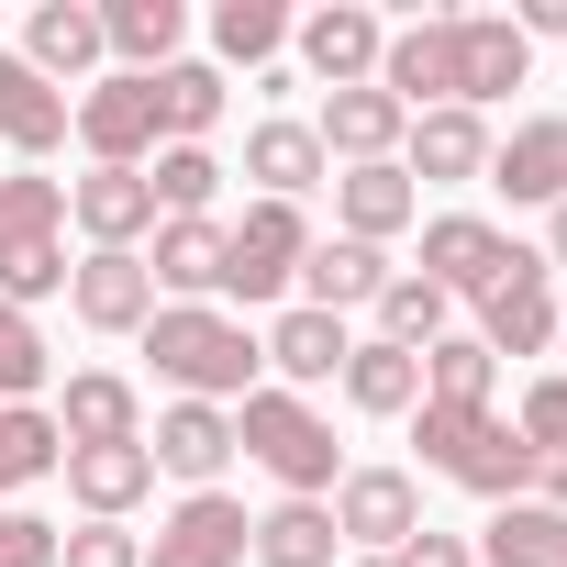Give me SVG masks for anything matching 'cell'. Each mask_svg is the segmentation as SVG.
<instances>
[{
    "label": "cell",
    "instance_id": "obj_1",
    "mask_svg": "<svg viewBox=\"0 0 567 567\" xmlns=\"http://www.w3.org/2000/svg\"><path fill=\"white\" fill-rule=\"evenodd\" d=\"M412 445H423L434 478L478 489L489 512H501V501H534V456H523V434H512L489 401H412Z\"/></svg>",
    "mask_w": 567,
    "mask_h": 567
},
{
    "label": "cell",
    "instance_id": "obj_2",
    "mask_svg": "<svg viewBox=\"0 0 567 567\" xmlns=\"http://www.w3.org/2000/svg\"><path fill=\"white\" fill-rule=\"evenodd\" d=\"M145 357H156V379L178 390V401H245L256 390V334L234 323V312H212V301H156V323H145Z\"/></svg>",
    "mask_w": 567,
    "mask_h": 567
},
{
    "label": "cell",
    "instance_id": "obj_3",
    "mask_svg": "<svg viewBox=\"0 0 567 567\" xmlns=\"http://www.w3.org/2000/svg\"><path fill=\"white\" fill-rule=\"evenodd\" d=\"M234 445L290 489V501H334V478H346V456H334V423L301 401V390H245L234 401Z\"/></svg>",
    "mask_w": 567,
    "mask_h": 567
},
{
    "label": "cell",
    "instance_id": "obj_4",
    "mask_svg": "<svg viewBox=\"0 0 567 567\" xmlns=\"http://www.w3.org/2000/svg\"><path fill=\"white\" fill-rule=\"evenodd\" d=\"M56 290H68V178L12 167V178H0V301L34 312Z\"/></svg>",
    "mask_w": 567,
    "mask_h": 567
},
{
    "label": "cell",
    "instance_id": "obj_5",
    "mask_svg": "<svg viewBox=\"0 0 567 567\" xmlns=\"http://www.w3.org/2000/svg\"><path fill=\"white\" fill-rule=\"evenodd\" d=\"M301 256H312V223H301V200H245V223H223V301H278L301 278Z\"/></svg>",
    "mask_w": 567,
    "mask_h": 567
},
{
    "label": "cell",
    "instance_id": "obj_6",
    "mask_svg": "<svg viewBox=\"0 0 567 567\" xmlns=\"http://www.w3.org/2000/svg\"><path fill=\"white\" fill-rule=\"evenodd\" d=\"M323 512H334V534H346L357 556H401V545L423 534V478H412V467H346Z\"/></svg>",
    "mask_w": 567,
    "mask_h": 567
},
{
    "label": "cell",
    "instance_id": "obj_7",
    "mask_svg": "<svg viewBox=\"0 0 567 567\" xmlns=\"http://www.w3.org/2000/svg\"><path fill=\"white\" fill-rule=\"evenodd\" d=\"M478 346H489V357H545V346H556V267H545V256L512 245V267L478 290Z\"/></svg>",
    "mask_w": 567,
    "mask_h": 567
},
{
    "label": "cell",
    "instance_id": "obj_8",
    "mask_svg": "<svg viewBox=\"0 0 567 567\" xmlns=\"http://www.w3.org/2000/svg\"><path fill=\"white\" fill-rule=\"evenodd\" d=\"M68 123H79V145H90V167H145L167 134H156V79H101L90 101H68Z\"/></svg>",
    "mask_w": 567,
    "mask_h": 567
},
{
    "label": "cell",
    "instance_id": "obj_9",
    "mask_svg": "<svg viewBox=\"0 0 567 567\" xmlns=\"http://www.w3.org/2000/svg\"><path fill=\"white\" fill-rule=\"evenodd\" d=\"M68 312H79L90 334H145V323H156V278H145V256L90 245V256L68 267Z\"/></svg>",
    "mask_w": 567,
    "mask_h": 567
},
{
    "label": "cell",
    "instance_id": "obj_10",
    "mask_svg": "<svg viewBox=\"0 0 567 567\" xmlns=\"http://www.w3.org/2000/svg\"><path fill=\"white\" fill-rule=\"evenodd\" d=\"M290 45H301V68H312L323 90H368V79H379V45H390V23L368 12V0H323L312 23H290Z\"/></svg>",
    "mask_w": 567,
    "mask_h": 567
},
{
    "label": "cell",
    "instance_id": "obj_11",
    "mask_svg": "<svg viewBox=\"0 0 567 567\" xmlns=\"http://www.w3.org/2000/svg\"><path fill=\"white\" fill-rule=\"evenodd\" d=\"M379 90H390L401 112H456V12L401 23V34L379 45Z\"/></svg>",
    "mask_w": 567,
    "mask_h": 567
},
{
    "label": "cell",
    "instance_id": "obj_12",
    "mask_svg": "<svg viewBox=\"0 0 567 567\" xmlns=\"http://www.w3.org/2000/svg\"><path fill=\"white\" fill-rule=\"evenodd\" d=\"M245 534H256V512H245V501H223V489H189V501L156 523L145 567H245Z\"/></svg>",
    "mask_w": 567,
    "mask_h": 567
},
{
    "label": "cell",
    "instance_id": "obj_13",
    "mask_svg": "<svg viewBox=\"0 0 567 567\" xmlns=\"http://www.w3.org/2000/svg\"><path fill=\"white\" fill-rule=\"evenodd\" d=\"M523 68H534V45H523V23H512V12H456V112L512 101V90H523Z\"/></svg>",
    "mask_w": 567,
    "mask_h": 567
},
{
    "label": "cell",
    "instance_id": "obj_14",
    "mask_svg": "<svg viewBox=\"0 0 567 567\" xmlns=\"http://www.w3.org/2000/svg\"><path fill=\"white\" fill-rule=\"evenodd\" d=\"M489 189H501V200L556 212V200H567V112H534V123L489 134Z\"/></svg>",
    "mask_w": 567,
    "mask_h": 567
},
{
    "label": "cell",
    "instance_id": "obj_15",
    "mask_svg": "<svg viewBox=\"0 0 567 567\" xmlns=\"http://www.w3.org/2000/svg\"><path fill=\"white\" fill-rule=\"evenodd\" d=\"M501 267H512V234L501 223H478V212H434L423 223V278H434L445 301H478Z\"/></svg>",
    "mask_w": 567,
    "mask_h": 567
},
{
    "label": "cell",
    "instance_id": "obj_16",
    "mask_svg": "<svg viewBox=\"0 0 567 567\" xmlns=\"http://www.w3.org/2000/svg\"><path fill=\"white\" fill-rule=\"evenodd\" d=\"M401 178H412V189H467V178H489V123H478V112H412Z\"/></svg>",
    "mask_w": 567,
    "mask_h": 567
},
{
    "label": "cell",
    "instance_id": "obj_17",
    "mask_svg": "<svg viewBox=\"0 0 567 567\" xmlns=\"http://www.w3.org/2000/svg\"><path fill=\"white\" fill-rule=\"evenodd\" d=\"M312 134H323V156H346V167H390L401 134H412V112L368 79V90H323V123H312Z\"/></svg>",
    "mask_w": 567,
    "mask_h": 567
},
{
    "label": "cell",
    "instance_id": "obj_18",
    "mask_svg": "<svg viewBox=\"0 0 567 567\" xmlns=\"http://www.w3.org/2000/svg\"><path fill=\"white\" fill-rule=\"evenodd\" d=\"M68 212H79L90 245H123V256H145V234H156L145 167H90V178H68Z\"/></svg>",
    "mask_w": 567,
    "mask_h": 567
},
{
    "label": "cell",
    "instance_id": "obj_19",
    "mask_svg": "<svg viewBox=\"0 0 567 567\" xmlns=\"http://www.w3.org/2000/svg\"><path fill=\"white\" fill-rule=\"evenodd\" d=\"M290 290H301V312H368L379 290H390V256L379 245H346V234H312V256H301V278H290Z\"/></svg>",
    "mask_w": 567,
    "mask_h": 567
},
{
    "label": "cell",
    "instance_id": "obj_20",
    "mask_svg": "<svg viewBox=\"0 0 567 567\" xmlns=\"http://www.w3.org/2000/svg\"><path fill=\"white\" fill-rule=\"evenodd\" d=\"M12 56H23L34 79H56V90H68V79H90V68L112 56V45H101V0H34V23H23V45H12Z\"/></svg>",
    "mask_w": 567,
    "mask_h": 567
},
{
    "label": "cell",
    "instance_id": "obj_21",
    "mask_svg": "<svg viewBox=\"0 0 567 567\" xmlns=\"http://www.w3.org/2000/svg\"><path fill=\"white\" fill-rule=\"evenodd\" d=\"M145 456H156L167 478L212 489V478H223V456H234V412H223V401H167V412H156V434H145Z\"/></svg>",
    "mask_w": 567,
    "mask_h": 567
},
{
    "label": "cell",
    "instance_id": "obj_22",
    "mask_svg": "<svg viewBox=\"0 0 567 567\" xmlns=\"http://www.w3.org/2000/svg\"><path fill=\"white\" fill-rule=\"evenodd\" d=\"M256 357H267L278 379H290V390H323V379H346V357H357V334H346L334 312H301V301H290V312H278V323L256 334Z\"/></svg>",
    "mask_w": 567,
    "mask_h": 567
},
{
    "label": "cell",
    "instance_id": "obj_23",
    "mask_svg": "<svg viewBox=\"0 0 567 567\" xmlns=\"http://www.w3.org/2000/svg\"><path fill=\"white\" fill-rule=\"evenodd\" d=\"M56 434H68V445H145V401H134V379L79 368V379L56 390Z\"/></svg>",
    "mask_w": 567,
    "mask_h": 567
},
{
    "label": "cell",
    "instance_id": "obj_24",
    "mask_svg": "<svg viewBox=\"0 0 567 567\" xmlns=\"http://www.w3.org/2000/svg\"><path fill=\"white\" fill-rule=\"evenodd\" d=\"M412 212H423V189L401 178V156H390V167H346V178H334V234H346V245H390Z\"/></svg>",
    "mask_w": 567,
    "mask_h": 567
},
{
    "label": "cell",
    "instance_id": "obj_25",
    "mask_svg": "<svg viewBox=\"0 0 567 567\" xmlns=\"http://www.w3.org/2000/svg\"><path fill=\"white\" fill-rule=\"evenodd\" d=\"M323 134L312 123H290V112H278V123H256L245 134V178H256V200H301V189H323Z\"/></svg>",
    "mask_w": 567,
    "mask_h": 567
},
{
    "label": "cell",
    "instance_id": "obj_26",
    "mask_svg": "<svg viewBox=\"0 0 567 567\" xmlns=\"http://www.w3.org/2000/svg\"><path fill=\"white\" fill-rule=\"evenodd\" d=\"M0 145H12L23 167L68 145V90H56V79H34L23 56H0Z\"/></svg>",
    "mask_w": 567,
    "mask_h": 567
},
{
    "label": "cell",
    "instance_id": "obj_27",
    "mask_svg": "<svg viewBox=\"0 0 567 567\" xmlns=\"http://www.w3.org/2000/svg\"><path fill=\"white\" fill-rule=\"evenodd\" d=\"M101 45L123 56V79H156V68H178L189 12H178V0H101Z\"/></svg>",
    "mask_w": 567,
    "mask_h": 567
},
{
    "label": "cell",
    "instance_id": "obj_28",
    "mask_svg": "<svg viewBox=\"0 0 567 567\" xmlns=\"http://www.w3.org/2000/svg\"><path fill=\"white\" fill-rule=\"evenodd\" d=\"M68 489H79L90 523H123V512L156 489V456H145V445H68Z\"/></svg>",
    "mask_w": 567,
    "mask_h": 567
},
{
    "label": "cell",
    "instance_id": "obj_29",
    "mask_svg": "<svg viewBox=\"0 0 567 567\" xmlns=\"http://www.w3.org/2000/svg\"><path fill=\"white\" fill-rule=\"evenodd\" d=\"M478 567H567V512L556 501H501L478 523Z\"/></svg>",
    "mask_w": 567,
    "mask_h": 567
},
{
    "label": "cell",
    "instance_id": "obj_30",
    "mask_svg": "<svg viewBox=\"0 0 567 567\" xmlns=\"http://www.w3.org/2000/svg\"><path fill=\"white\" fill-rule=\"evenodd\" d=\"M245 556H256V567H334V556H346V534H334V512H323V501H278V512H256Z\"/></svg>",
    "mask_w": 567,
    "mask_h": 567
},
{
    "label": "cell",
    "instance_id": "obj_31",
    "mask_svg": "<svg viewBox=\"0 0 567 567\" xmlns=\"http://www.w3.org/2000/svg\"><path fill=\"white\" fill-rule=\"evenodd\" d=\"M68 467V434H56V412H34V401H0V512H12L34 478H56Z\"/></svg>",
    "mask_w": 567,
    "mask_h": 567
},
{
    "label": "cell",
    "instance_id": "obj_32",
    "mask_svg": "<svg viewBox=\"0 0 567 567\" xmlns=\"http://www.w3.org/2000/svg\"><path fill=\"white\" fill-rule=\"evenodd\" d=\"M145 278H156V290H178V301L223 290V223H212V212H189V223H156V256H145Z\"/></svg>",
    "mask_w": 567,
    "mask_h": 567
},
{
    "label": "cell",
    "instance_id": "obj_33",
    "mask_svg": "<svg viewBox=\"0 0 567 567\" xmlns=\"http://www.w3.org/2000/svg\"><path fill=\"white\" fill-rule=\"evenodd\" d=\"M368 312H379V346H401V357H434V346H445V312H456V301L434 290L423 267H390V290H379Z\"/></svg>",
    "mask_w": 567,
    "mask_h": 567
},
{
    "label": "cell",
    "instance_id": "obj_34",
    "mask_svg": "<svg viewBox=\"0 0 567 567\" xmlns=\"http://www.w3.org/2000/svg\"><path fill=\"white\" fill-rule=\"evenodd\" d=\"M212 123H223V68H212V56L156 68V134H167V145H200Z\"/></svg>",
    "mask_w": 567,
    "mask_h": 567
},
{
    "label": "cell",
    "instance_id": "obj_35",
    "mask_svg": "<svg viewBox=\"0 0 567 567\" xmlns=\"http://www.w3.org/2000/svg\"><path fill=\"white\" fill-rule=\"evenodd\" d=\"M512 434H523V456H534V501H556V512H567V379H534Z\"/></svg>",
    "mask_w": 567,
    "mask_h": 567
},
{
    "label": "cell",
    "instance_id": "obj_36",
    "mask_svg": "<svg viewBox=\"0 0 567 567\" xmlns=\"http://www.w3.org/2000/svg\"><path fill=\"white\" fill-rule=\"evenodd\" d=\"M145 189H156V223H189V212H212L223 167H212V145H156L145 156Z\"/></svg>",
    "mask_w": 567,
    "mask_h": 567
},
{
    "label": "cell",
    "instance_id": "obj_37",
    "mask_svg": "<svg viewBox=\"0 0 567 567\" xmlns=\"http://www.w3.org/2000/svg\"><path fill=\"white\" fill-rule=\"evenodd\" d=\"M346 401L379 412V423L412 412V401H423V357H401V346H357V357H346Z\"/></svg>",
    "mask_w": 567,
    "mask_h": 567
},
{
    "label": "cell",
    "instance_id": "obj_38",
    "mask_svg": "<svg viewBox=\"0 0 567 567\" xmlns=\"http://www.w3.org/2000/svg\"><path fill=\"white\" fill-rule=\"evenodd\" d=\"M278 45H290V12H278V0H212V56L223 68H267Z\"/></svg>",
    "mask_w": 567,
    "mask_h": 567
},
{
    "label": "cell",
    "instance_id": "obj_39",
    "mask_svg": "<svg viewBox=\"0 0 567 567\" xmlns=\"http://www.w3.org/2000/svg\"><path fill=\"white\" fill-rule=\"evenodd\" d=\"M489 379H501V357H489L478 334H445V346L423 357V401H489Z\"/></svg>",
    "mask_w": 567,
    "mask_h": 567
},
{
    "label": "cell",
    "instance_id": "obj_40",
    "mask_svg": "<svg viewBox=\"0 0 567 567\" xmlns=\"http://www.w3.org/2000/svg\"><path fill=\"white\" fill-rule=\"evenodd\" d=\"M56 379V346L34 334V312H12V301H0V401H34Z\"/></svg>",
    "mask_w": 567,
    "mask_h": 567
},
{
    "label": "cell",
    "instance_id": "obj_41",
    "mask_svg": "<svg viewBox=\"0 0 567 567\" xmlns=\"http://www.w3.org/2000/svg\"><path fill=\"white\" fill-rule=\"evenodd\" d=\"M56 567H145V545L123 523H79V534H56Z\"/></svg>",
    "mask_w": 567,
    "mask_h": 567
},
{
    "label": "cell",
    "instance_id": "obj_42",
    "mask_svg": "<svg viewBox=\"0 0 567 567\" xmlns=\"http://www.w3.org/2000/svg\"><path fill=\"white\" fill-rule=\"evenodd\" d=\"M0 567H56V523L45 512H0Z\"/></svg>",
    "mask_w": 567,
    "mask_h": 567
},
{
    "label": "cell",
    "instance_id": "obj_43",
    "mask_svg": "<svg viewBox=\"0 0 567 567\" xmlns=\"http://www.w3.org/2000/svg\"><path fill=\"white\" fill-rule=\"evenodd\" d=\"M401 567H478V545H467V534H445V523H423V534L401 545Z\"/></svg>",
    "mask_w": 567,
    "mask_h": 567
},
{
    "label": "cell",
    "instance_id": "obj_44",
    "mask_svg": "<svg viewBox=\"0 0 567 567\" xmlns=\"http://www.w3.org/2000/svg\"><path fill=\"white\" fill-rule=\"evenodd\" d=\"M512 23H523V45H534V34H567V0H523Z\"/></svg>",
    "mask_w": 567,
    "mask_h": 567
},
{
    "label": "cell",
    "instance_id": "obj_45",
    "mask_svg": "<svg viewBox=\"0 0 567 567\" xmlns=\"http://www.w3.org/2000/svg\"><path fill=\"white\" fill-rule=\"evenodd\" d=\"M545 267H567V200L545 212Z\"/></svg>",
    "mask_w": 567,
    "mask_h": 567
},
{
    "label": "cell",
    "instance_id": "obj_46",
    "mask_svg": "<svg viewBox=\"0 0 567 567\" xmlns=\"http://www.w3.org/2000/svg\"><path fill=\"white\" fill-rule=\"evenodd\" d=\"M346 567H401V556H346Z\"/></svg>",
    "mask_w": 567,
    "mask_h": 567
},
{
    "label": "cell",
    "instance_id": "obj_47",
    "mask_svg": "<svg viewBox=\"0 0 567 567\" xmlns=\"http://www.w3.org/2000/svg\"><path fill=\"white\" fill-rule=\"evenodd\" d=\"M556 334H567V312H556Z\"/></svg>",
    "mask_w": 567,
    "mask_h": 567
}]
</instances>
